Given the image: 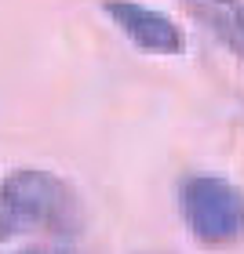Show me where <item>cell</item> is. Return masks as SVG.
Returning a JSON list of instances; mask_svg holds the SVG:
<instances>
[{"label":"cell","mask_w":244,"mask_h":254,"mask_svg":"<svg viewBox=\"0 0 244 254\" xmlns=\"http://www.w3.org/2000/svg\"><path fill=\"white\" fill-rule=\"evenodd\" d=\"M84 225L77 189L44 167H18L0 178V244L33 233L69 236Z\"/></svg>","instance_id":"cell-1"},{"label":"cell","mask_w":244,"mask_h":254,"mask_svg":"<svg viewBox=\"0 0 244 254\" xmlns=\"http://www.w3.org/2000/svg\"><path fill=\"white\" fill-rule=\"evenodd\" d=\"M179 211L190 236L204 247H234L244 240V189L230 178H186L179 189Z\"/></svg>","instance_id":"cell-2"},{"label":"cell","mask_w":244,"mask_h":254,"mask_svg":"<svg viewBox=\"0 0 244 254\" xmlns=\"http://www.w3.org/2000/svg\"><path fill=\"white\" fill-rule=\"evenodd\" d=\"M102 11L138 51L164 55V59L186 51V37H182L179 22H171L164 11L146 7L138 0H102Z\"/></svg>","instance_id":"cell-3"},{"label":"cell","mask_w":244,"mask_h":254,"mask_svg":"<svg viewBox=\"0 0 244 254\" xmlns=\"http://www.w3.org/2000/svg\"><path fill=\"white\" fill-rule=\"evenodd\" d=\"M182 7L219 44L244 59V0H182Z\"/></svg>","instance_id":"cell-4"},{"label":"cell","mask_w":244,"mask_h":254,"mask_svg":"<svg viewBox=\"0 0 244 254\" xmlns=\"http://www.w3.org/2000/svg\"><path fill=\"white\" fill-rule=\"evenodd\" d=\"M18 254H73L66 247H29V251H18Z\"/></svg>","instance_id":"cell-5"}]
</instances>
